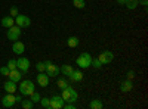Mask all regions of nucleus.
<instances>
[{"label":"nucleus","mask_w":148,"mask_h":109,"mask_svg":"<svg viewBox=\"0 0 148 109\" xmlns=\"http://www.w3.org/2000/svg\"><path fill=\"white\" fill-rule=\"evenodd\" d=\"M12 52H14L15 55H22L24 52H25V44H24L22 41H14V46H12Z\"/></svg>","instance_id":"obj_12"},{"label":"nucleus","mask_w":148,"mask_h":109,"mask_svg":"<svg viewBox=\"0 0 148 109\" xmlns=\"http://www.w3.org/2000/svg\"><path fill=\"white\" fill-rule=\"evenodd\" d=\"M132 81L130 80H125L121 84H120V90L123 91V93H127V91H130L132 90Z\"/></svg>","instance_id":"obj_16"},{"label":"nucleus","mask_w":148,"mask_h":109,"mask_svg":"<svg viewBox=\"0 0 148 109\" xmlns=\"http://www.w3.org/2000/svg\"><path fill=\"white\" fill-rule=\"evenodd\" d=\"M36 69L39 71V72H45V69H46V64H45V62H37V64H36Z\"/></svg>","instance_id":"obj_29"},{"label":"nucleus","mask_w":148,"mask_h":109,"mask_svg":"<svg viewBox=\"0 0 148 109\" xmlns=\"http://www.w3.org/2000/svg\"><path fill=\"white\" fill-rule=\"evenodd\" d=\"M39 103H40L43 108H49V109H51V99H49V97H42Z\"/></svg>","instance_id":"obj_26"},{"label":"nucleus","mask_w":148,"mask_h":109,"mask_svg":"<svg viewBox=\"0 0 148 109\" xmlns=\"http://www.w3.org/2000/svg\"><path fill=\"white\" fill-rule=\"evenodd\" d=\"M18 14H19V12H18V7H16V6H12L10 10H9V16H16Z\"/></svg>","instance_id":"obj_30"},{"label":"nucleus","mask_w":148,"mask_h":109,"mask_svg":"<svg viewBox=\"0 0 148 109\" xmlns=\"http://www.w3.org/2000/svg\"><path fill=\"white\" fill-rule=\"evenodd\" d=\"M133 77H135V72H133V71H129V72H127V80H132Z\"/></svg>","instance_id":"obj_33"},{"label":"nucleus","mask_w":148,"mask_h":109,"mask_svg":"<svg viewBox=\"0 0 148 109\" xmlns=\"http://www.w3.org/2000/svg\"><path fill=\"white\" fill-rule=\"evenodd\" d=\"M73 6L77 9H84L86 7V2L84 0H73Z\"/></svg>","instance_id":"obj_24"},{"label":"nucleus","mask_w":148,"mask_h":109,"mask_svg":"<svg viewBox=\"0 0 148 109\" xmlns=\"http://www.w3.org/2000/svg\"><path fill=\"white\" fill-rule=\"evenodd\" d=\"M68 86H70V84H68V81H67L64 77H61V78L56 80V87H58L59 90H64V89H67Z\"/></svg>","instance_id":"obj_19"},{"label":"nucleus","mask_w":148,"mask_h":109,"mask_svg":"<svg viewBox=\"0 0 148 109\" xmlns=\"http://www.w3.org/2000/svg\"><path fill=\"white\" fill-rule=\"evenodd\" d=\"M14 19H15V25H18V27H21V28H27V27L31 25V19H30L27 15L18 14Z\"/></svg>","instance_id":"obj_5"},{"label":"nucleus","mask_w":148,"mask_h":109,"mask_svg":"<svg viewBox=\"0 0 148 109\" xmlns=\"http://www.w3.org/2000/svg\"><path fill=\"white\" fill-rule=\"evenodd\" d=\"M9 80L10 81H14V83H18V81H21V71L16 68V69H12V71H9Z\"/></svg>","instance_id":"obj_13"},{"label":"nucleus","mask_w":148,"mask_h":109,"mask_svg":"<svg viewBox=\"0 0 148 109\" xmlns=\"http://www.w3.org/2000/svg\"><path fill=\"white\" fill-rule=\"evenodd\" d=\"M64 99L59 94H55L53 97H51V109H62L64 108Z\"/></svg>","instance_id":"obj_8"},{"label":"nucleus","mask_w":148,"mask_h":109,"mask_svg":"<svg viewBox=\"0 0 148 109\" xmlns=\"http://www.w3.org/2000/svg\"><path fill=\"white\" fill-rule=\"evenodd\" d=\"M21 106H22L24 109H31V108L34 106V103H33L30 99H22V100H21Z\"/></svg>","instance_id":"obj_22"},{"label":"nucleus","mask_w":148,"mask_h":109,"mask_svg":"<svg viewBox=\"0 0 148 109\" xmlns=\"http://www.w3.org/2000/svg\"><path fill=\"white\" fill-rule=\"evenodd\" d=\"M46 69L45 72L47 74L49 78H56V75H59V66L55 65L53 62H51V60H46Z\"/></svg>","instance_id":"obj_4"},{"label":"nucleus","mask_w":148,"mask_h":109,"mask_svg":"<svg viewBox=\"0 0 148 109\" xmlns=\"http://www.w3.org/2000/svg\"><path fill=\"white\" fill-rule=\"evenodd\" d=\"M36 80H37V84H39L40 87H47L49 86V77H47L46 72H39Z\"/></svg>","instance_id":"obj_11"},{"label":"nucleus","mask_w":148,"mask_h":109,"mask_svg":"<svg viewBox=\"0 0 148 109\" xmlns=\"http://www.w3.org/2000/svg\"><path fill=\"white\" fill-rule=\"evenodd\" d=\"M68 78H70L73 83H79V81L83 80V74H82V71H74V69H73V72L68 75Z\"/></svg>","instance_id":"obj_15"},{"label":"nucleus","mask_w":148,"mask_h":109,"mask_svg":"<svg viewBox=\"0 0 148 109\" xmlns=\"http://www.w3.org/2000/svg\"><path fill=\"white\" fill-rule=\"evenodd\" d=\"M76 64L79 65V68L82 69H88L92 65V55L89 52H83L80 53V56L76 59Z\"/></svg>","instance_id":"obj_2"},{"label":"nucleus","mask_w":148,"mask_h":109,"mask_svg":"<svg viewBox=\"0 0 148 109\" xmlns=\"http://www.w3.org/2000/svg\"><path fill=\"white\" fill-rule=\"evenodd\" d=\"M64 108L65 109H76V105L74 103H64Z\"/></svg>","instance_id":"obj_32"},{"label":"nucleus","mask_w":148,"mask_h":109,"mask_svg":"<svg viewBox=\"0 0 148 109\" xmlns=\"http://www.w3.org/2000/svg\"><path fill=\"white\" fill-rule=\"evenodd\" d=\"M89 108L90 109H102L104 108V103L101 99H92L90 103H89Z\"/></svg>","instance_id":"obj_18"},{"label":"nucleus","mask_w":148,"mask_h":109,"mask_svg":"<svg viewBox=\"0 0 148 109\" xmlns=\"http://www.w3.org/2000/svg\"><path fill=\"white\" fill-rule=\"evenodd\" d=\"M98 59H99V62H101L102 65H107V64H110V62H113L114 53H113V52H110V50H104L102 53H99Z\"/></svg>","instance_id":"obj_7"},{"label":"nucleus","mask_w":148,"mask_h":109,"mask_svg":"<svg viewBox=\"0 0 148 109\" xmlns=\"http://www.w3.org/2000/svg\"><path fill=\"white\" fill-rule=\"evenodd\" d=\"M67 44H68V47L74 49V47L79 46V39L76 37V35H71V37H68V40H67Z\"/></svg>","instance_id":"obj_21"},{"label":"nucleus","mask_w":148,"mask_h":109,"mask_svg":"<svg viewBox=\"0 0 148 109\" xmlns=\"http://www.w3.org/2000/svg\"><path fill=\"white\" fill-rule=\"evenodd\" d=\"M18 90H19V93H21L22 96H27V97H30V96L36 91V87H34L33 81H30V80H22V81H21V86L18 87Z\"/></svg>","instance_id":"obj_3"},{"label":"nucleus","mask_w":148,"mask_h":109,"mask_svg":"<svg viewBox=\"0 0 148 109\" xmlns=\"http://www.w3.org/2000/svg\"><path fill=\"white\" fill-rule=\"evenodd\" d=\"M59 72H61V74H62V75H70L71 74V72H73V66L71 65H68V64H64L62 66H61L59 68Z\"/></svg>","instance_id":"obj_20"},{"label":"nucleus","mask_w":148,"mask_h":109,"mask_svg":"<svg viewBox=\"0 0 148 109\" xmlns=\"http://www.w3.org/2000/svg\"><path fill=\"white\" fill-rule=\"evenodd\" d=\"M138 3H139V5H142V6H145V7H147V5H148V0H138Z\"/></svg>","instance_id":"obj_34"},{"label":"nucleus","mask_w":148,"mask_h":109,"mask_svg":"<svg viewBox=\"0 0 148 109\" xmlns=\"http://www.w3.org/2000/svg\"><path fill=\"white\" fill-rule=\"evenodd\" d=\"M8 68H9V71H12V69H16L18 66H16V60L15 59H9V62H8V65H6Z\"/></svg>","instance_id":"obj_28"},{"label":"nucleus","mask_w":148,"mask_h":109,"mask_svg":"<svg viewBox=\"0 0 148 109\" xmlns=\"http://www.w3.org/2000/svg\"><path fill=\"white\" fill-rule=\"evenodd\" d=\"M0 74H2V75H9V68L8 66H0Z\"/></svg>","instance_id":"obj_31"},{"label":"nucleus","mask_w":148,"mask_h":109,"mask_svg":"<svg viewBox=\"0 0 148 109\" xmlns=\"http://www.w3.org/2000/svg\"><path fill=\"white\" fill-rule=\"evenodd\" d=\"M61 91H62V93H61V97L64 99L65 103H74V102H77V99H79V93L74 90L71 86H68L67 89L61 90Z\"/></svg>","instance_id":"obj_1"},{"label":"nucleus","mask_w":148,"mask_h":109,"mask_svg":"<svg viewBox=\"0 0 148 109\" xmlns=\"http://www.w3.org/2000/svg\"><path fill=\"white\" fill-rule=\"evenodd\" d=\"M117 3H119V5H125L126 0H117Z\"/></svg>","instance_id":"obj_35"},{"label":"nucleus","mask_w":148,"mask_h":109,"mask_svg":"<svg viewBox=\"0 0 148 109\" xmlns=\"http://www.w3.org/2000/svg\"><path fill=\"white\" fill-rule=\"evenodd\" d=\"M125 6H126L129 10H133V9H136V7L139 6V3H138V0H132V2H126Z\"/></svg>","instance_id":"obj_23"},{"label":"nucleus","mask_w":148,"mask_h":109,"mask_svg":"<svg viewBox=\"0 0 148 109\" xmlns=\"http://www.w3.org/2000/svg\"><path fill=\"white\" fill-rule=\"evenodd\" d=\"M90 66H93L95 69H99V68L102 66V64L99 62V59H98V58H95V59L92 58V65H90Z\"/></svg>","instance_id":"obj_27"},{"label":"nucleus","mask_w":148,"mask_h":109,"mask_svg":"<svg viewBox=\"0 0 148 109\" xmlns=\"http://www.w3.org/2000/svg\"><path fill=\"white\" fill-rule=\"evenodd\" d=\"M40 99H42V96H40L39 93H37V91H34V93L30 96V100H31L33 103H39V102H40Z\"/></svg>","instance_id":"obj_25"},{"label":"nucleus","mask_w":148,"mask_h":109,"mask_svg":"<svg viewBox=\"0 0 148 109\" xmlns=\"http://www.w3.org/2000/svg\"><path fill=\"white\" fill-rule=\"evenodd\" d=\"M8 39L10 40V41H16V40H19V37H21V27H18V25H12L10 28H8Z\"/></svg>","instance_id":"obj_6"},{"label":"nucleus","mask_w":148,"mask_h":109,"mask_svg":"<svg viewBox=\"0 0 148 109\" xmlns=\"http://www.w3.org/2000/svg\"><path fill=\"white\" fill-rule=\"evenodd\" d=\"M15 103H16V100H15L14 93H6L3 97H2V105H3L5 108H12Z\"/></svg>","instance_id":"obj_9"},{"label":"nucleus","mask_w":148,"mask_h":109,"mask_svg":"<svg viewBox=\"0 0 148 109\" xmlns=\"http://www.w3.org/2000/svg\"><path fill=\"white\" fill-rule=\"evenodd\" d=\"M2 25L5 28H10L12 25H15V19L12 16H5V18H2Z\"/></svg>","instance_id":"obj_17"},{"label":"nucleus","mask_w":148,"mask_h":109,"mask_svg":"<svg viewBox=\"0 0 148 109\" xmlns=\"http://www.w3.org/2000/svg\"><path fill=\"white\" fill-rule=\"evenodd\" d=\"M3 89H5V91L6 93H15L16 90H18V87H16V83H14V81H6L5 84H3Z\"/></svg>","instance_id":"obj_14"},{"label":"nucleus","mask_w":148,"mask_h":109,"mask_svg":"<svg viewBox=\"0 0 148 109\" xmlns=\"http://www.w3.org/2000/svg\"><path fill=\"white\" fill-rule=\"evenodd\" d=\"M15 100H16V102H19V103H21V100H22V99H21V96H15Z\"/></svg>","instance_id":"obj_36"},{"label":"nucleus","mask_w":148,"mask_h":109,"mask_svg":"<svg viewBox=\"0 0 148 109\" xmlns=\"http://www.w3.org/2000/svg\"><path fill=\"white\" fill-rule=\"evenodd\" d=\"M16 66L21 72H27L30 69V60L27 58H19L16 59Z\"/></svg>","instance_id":"obj_10"}]
</instances>
